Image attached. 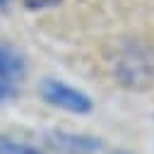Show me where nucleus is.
<instances>
[{
    "label": "nucleus",
    "instance_id": "obj_1",
    "mask_svg": "<svg viewBox=\"0 0 154 154\" xmlns=\"http://www.w3.org/2000/svg\"><path fill=\"white\" fill-rule=\"evenodd\" d=\"M113 77L125 89H149L154 84V48L144 41H125L116 53Z\"/></svg>",
    "mask_w": 154,
    "mask_h": 154
},
{
    "label": "nucleus",
    "instance_id": "obj_2",
    "mask_svg": "<svg viewBox=\"0 0 154 154\" xmlns=\"http://www.w3.org/2000/svg\"><path fill=\"white\" fill-rule=\"evenodd\" d=\"M38 91H41V99L46 103H51L55 108H63L67 113L82 116V113H89L91 111L89 94H84L82 89H77V87H72V84H67L63 79H51L48 77V79L41 82V89Z\"/></svg>",
    "mask_w": 154,
    "mask_h": 154
},
{
    "label": "nucleus",
    "instance_id": "obj_3",
    "mask_svg": "<svg viewBox=\"0 0 154 154\" xmlns=\"http://www.w3.org/2000/svg\"><path fill=\"white\" fill-rule=\"evenodd\" d=\"M43 144L55 154H96L101 149V140L67 130H48L43 135Z\"/></svg>",
    "mask_w": 154,
    "mask_h": 154
},
{
    "label": "nucleus",
    "instance_id": "obj_4",
    "mask_svg": "<svg viewBox=\"0 0 154 154\" xmlns=\"http://www.w3.org/2000/svg\"><path fill=\"white\" fill-rule=\"evenodd\" d=\"M24 58L7 48V46H0V79H7V82H14L17 77L24 75Z\"/></svg>",
    "mask_w": 154,
    "mask_h": 154
},
{
    "label": "nucleus",
    "instance_id": "obj_5",
    "mask_svg": "<svg viewBox=\"0 0 154 154\" xmlns=\"http://www.w3.org/2000/svg\"><path fill=\"white\" fill-rule=\"evenodd\" d=\"M0 154H46V152L29 142H19L7 135H0Z\"/></svg>",
    "mask_w": 154,
    "mask_h": 154
},
{
    "label": "nucleus",
    "instance_id": "obj_6",
    "mask_svg": "<svg viewBox=\"0 0 154 154\" xmlns=\"http://www.w3.org/2000/svg\"><path fill=\"white\" fill-rule=\"evenodd\" d=\"M24 2V7H29V10H48V7H55L58 2H63V0H22Z\"/></svg>",
    "mask_w": 154,
    "mask_h": 154
},
{
    "label": "nucleus",
    "instance_id": "obj_7",
    "mask_svg": "<svg viewBox=\"0 0 154 154\" xmlns=\"http://www.w3.org/2000/svg\"><path fill=\"white\" fill-rule=\"evenodd\" d=\"M14 96V82H7V79H0V101Z\"/></svg>",
    "mask_w": 154,
    "mask_h": 154
},
{
    "label": "nucleus",
    "instance_id": "obj_8",
    "mask_svg": "<svg viewBox=\"0 0 154 154\" xmlns=\"http://www.w3.org/2000/svg\"><path fill=\"white\" fill-rule=\"evenodd\" d=\"M5 2H7V0H0V7H2V5H5Z\"/></svg>",
    "mask_w": 154,
    "mask_h": 154
},
{
    "label": "nucleus",
    "instance_id": "obj_9",
    "mask_svg": "<svg viewBox=\"0 0 154 154\" xmlns=\"http://www.w3.org/2000/svg\"><path fill=\"white\" fill-rule=\"evenodd\" d=\"M116 154H128V152H116Z\"/></svg>",
    "mask_w": 154,
    "mask_h": 154
}]
</instances>
